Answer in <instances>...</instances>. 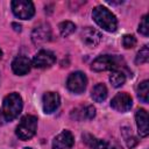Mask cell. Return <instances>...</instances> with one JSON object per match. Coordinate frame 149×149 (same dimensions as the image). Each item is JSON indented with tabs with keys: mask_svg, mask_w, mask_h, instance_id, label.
Wrapping results in <instances>:
<instances>
[{
	"mask_svg": "<svg viewBox=\"0 0 149 149\" xmlns=\"http://www.w3.org/2000/svg\"><path fill=\"white\" fill-rule=\"evenodd\" d=\"M73 143L74 139L72 134L69 130H63L55 137L52 142V149H71L73 147Z\"/></svg>",
	"mask_w": 149,
	"mask_h": 149,
	"instance_id": "9",
	"label": "cell"
},
{
	"mask_svg": "<svg viewBox=\"0 0 149 149\" xmlns=\"http://www.w3.org/2000/svg\"><path fill=\"white\" fill-rule=\"evenodd\" d=\"M137 95L142 102H148V95H149V81L143 80L137 86Z\"/></svg>",
	"mask_w": 149,
	"mask_h": 149,
	"instance_id": "18",
	"label": "cell"
},
{
	"mask_svg": "<svg viewBox=\"0 0 149 149\" xmlns=\"http://www.w3.org/2000/svg\"><path fill=\"white\" fill-rule=\"evenodd\" d=\"M109 81L114 87H119L125 84L126 81V74L120 70H113L109 76Z\"/></svg>",
	"mask_w": 149,
	"mask_h": 149,
	"instance_id": "16",
	"label": "cell"
},
{
	"mask_svg": "<svg viewBox=\"0 0 149 149\" xmlns=\"http://www.w3.org/2000/svg\"><path fill=\"white\" fill-rule=\"evenodd\" d=\"M12 9L16 17L22 20H28L33 17L35 8L31 1L28 0H14L12 1Z\"/></svg>",
	"mask_w": 149,
	"mask_h": 149,
	"instance_id": "5",
	"label": "cell"
},
{
	"mask_svg": "<svg viewBox=\"0 0 149 149\" xmlns=\"http://www.w3.org/2000/svg\"><path fill=\"white\" fill-rule=\"evenodd\" d=\"M30 66H31L30 61L24 56L16 57L12 63L13 72L15 74H19V76H23V74L28 73L30 71Z\"/></svg>",
	"mask_w": 149,
	"mask_h": 149,
	"instance_id": "13",
	"label": "cell"
},
{
	"mask_svg": "<svg viewBox=\"0 0 149 149\" xmlns=\"http://www.w3.org/2000/svg\"><path fill=\"white\" fill-rule=\"evenodd\" d=\"M59 28V33L63 37H66L69 35H71L74 30H76V24L71 21H63L62 23H59L58 26Z\"/></svg>",
	"mask_w": 149,
	"mask_h": 149,
	"instance_id": "17",
	"label": "cell"
},
{
	"mask_svg": "<svg viewBox=\"0 0 149 149\" xmlns=\"http://www.w3.org/2000/svg\"><path fill=\"white\" fill-rule=\"evenodd\" d=\"M51 38V29L49 24H40L31 33V40L34 44H43Z\"/></svg>",
	"mask_w": 149,
	"mask_h": 149,
	"instance_id": "10",
	"label": "cell"
},
{
	"mask_svg": "<svg viewBox=\"0 0 149 149\" xmlns=\"http://www.w3.org/2000/svg\"><path fill=\"white\" fill-rule=\"evenodd\" d=\"M43 109L45 113L55 112L59 106V95L56 92H47L43 95Z\"/></svg>",
	"mask_w": 149,
	"mask_h": 149,
	"instance_id": "12",
	"label": "cell"
},
{
	"mask_svg": "<svg viewBox=\"0 0 149 149\" xmlns=\"http://www.w3.org/2000/svg\"><path fill=\"white\" fill-rule=\"evenodd\" d=\"M132 105H133V100H132V97L128 94V93H118L111 101V106L113 109L118 111V112H121V113H125V112H128L130 108H132Z\"/></svg>",
	"mask_w": 149,
	"mask_h": 149,
	"instance_id": "8",
	"label": "cell"
},
{
	"mask_svg": "<svg viewBox=\"0 0 149 149\" xmlns=\"http://www.w3.org/2000/svg\"><path fill=\"white\" fill-rule=\"evenodd\" d=\"M92 16H93V20L95 21V23L99 27H101L102 29H105L106 31L112 33V31L116 30V28H118L116 17L106 7L97 6L92 12Z\"/></svg>",
	"mask_w": 149,
	"mask_h": 149,
	"instance_id": "1",
	"label": "cell"
},
{
	"mask_svg": "<svg viewBox=\"0 0 149 149\" xmlns=\"http://www.w3.org/2000/svg\"><path fill=\"white\" fill-rule=\"evenodd\" d=\"M120 59L115 56L111 55H102L97 57L92 63V70L94 71H107V70H118L120 66Z\"/></svg>",
	"mask_w": 149,
	"mask_h": 149,
	"instance_id": "4",
	"label": "cell"
},
{
	"mask_svg": "<svg viewBox=\"0 0 149 149\" xmlns=\"http://www.w3.org/2000/svg\"><path fill=\"white\" fill-rule=\"evenodd\" d=\"M55 62H56V56L54 55V52L49 50H41L34 56L31 64L35 68L44 69V68H49L54 65Z\"/></svg>",
	"mask_w": 149,
	"mask_h": 149,
	"instance_id": "7",
	"label": "cell"
},
{
	"mask_svg": "<svg viewBox=\"0 0 149 149\" xmlns=\"http://www.w3.org/2000/svg\"><path fill=\"white\" fill-rule=\"evenodd\" d=\"M13 27H15L14 29H15L16 31H20V30H21V26H20V24H16V23H13Z\"/></svg>",
	"mask_w": 149,
	"mask_h": 149,
	"instance_id": "26",
	"label": "cell"
},
{
	"mask_svg": "<svg viewBox=\"0 0 149 149\" xmlns=\"http://www.w3.org/2000/svg\"><path fill=\"white\" fill-rule=\"evenodd\" d=\"M148 59H149V49H148V45H144L137 52V56L135 58V63L136 64H144L148 62Z\"/></svg>",
	"mask_w": 149,
	"mask_h": 149,
	"instance_id": "19",
	"label": "cell"
},
{
	"mask_svg": "<svg viewBox=\"0 0 149 149\" xmlns=\"http://www.w3.org/2000/svg\"><path fill=\"white\" fill-rule=\"evenodd\" d=\"M24 149H31V148H24Z\"/></svg>",
	"mask_w": 149,
	"mask_h": 149,
	"instance_id": "28",
	"label": "cell"
},
{
	"mask_svg": "<svg viewBox=\"0 0 149 149\" xmlns=\"http://www.w3.org/2000/svg\"><path fill=\"white\" fill-rule=\"evenodd\" d=\"M83 140H84V142H85L88 147H92V148L95 146V143H97V141H98V140H95V137L92 136L91 134H85V135H83Z\"/></svg>",
	"mask_w": 149,
	"mask_h": 149,
	"instance_id": "23",
	"label": "cell"
},
{
	"mask_svg": "<svg viewBox=\"0 0 149 149\" xmlns=\"http://www.w3.org/2000/svg\"><path fill=\"white\" fill-rule=\"evenodd\" d=\"M1 57H2V51H1V49H0V59H1Z\"/></svg>",
	"mask_w": 149,
	"mask_h": 149,
	"instance_id": "27",
	"label": "cell"
},
{
	"mask_svg": "<svg viewBox=\"0 0 149 149\" xmlns=\"http://www.w3.org/2000/svg\"><path fill=\"white\" fill-rule=\"evenodd\" d=\"M37 128V119L34 115H26L21 119L19 126L16 127V135L19 139L26 141L31 139Z\"/></svg>",
	"mask_w": 149,
	"mask_h": 149,
	"instance_id": "3",
	"label": "cell"
},
{
	"mask_svg": "<svg viewBox=\"0 0 149 149\" xmlns=\"http://www.w3.org/2000/svg\"><path fill=\"white\" fill-rule=\"evenodd\" d=\"M81 38L84 41V43L91 48H94L95 45H98L102 38L101 33L94 28L91 27H86L83 31H81Z\"/></svg>",
	"mask_w": 149,
	"mask_h": 149,
	"instance_id": "11",
	"label": "cell"
},
{
	"mask_svg": "<svg viewBox=\"0 0 149 149\" xmlns=\"http://www.w3.org/2000/svg\"><path fill=\"white\" fill-rule=\"evenodd\" d=\"M92 98L97 102H102L107 97V88L104 84H97L92 90Z\"/></svg>",
	"mask_w": 149,
	"mask_h": 149,
	"instance_id": "15",
	"label": "cell"
},
{
	"mask_svg": "<svg viewBox=\"0 0 149 149\" xmlns=\"http://www.w3.org/2000/svg\"><path fill=\"white\" fill-rule=\"evenodd\" d=\"M122 44L126 49H132L136 44V38L134 37V35H125L122 38Z\"/></svg>",
	"mask_w": 149,
	"mask_h": 149,
	"instance_id": "22",
	"label": "cell"
},
{
	"mask_svg": "<svg viewBox=\"0 0 149 149\" xmlns=\"http://www.w3.org/2000/svg\"><path fill=\"white\" fill-rule=\"evenodd\" d=\"M136 125L139 129V134L142 137L148 136L149 134V126H148V114L143 108H140L136 111Z\"/></svg>",
	"mask_w": 149,
	"mask_h": 149,
	"instance_id": "14",
	"label": "cell"
},
{
	"mask_svg": "<svg viewBox=\"0 0 149 149\" xmlns=\"http://www.w3.org/2000/svg\"><path fill=\"white\" fill-rule=\"evenodd\" d=\"M86 84H87V78H86L85 73H83L80 71L72 72L68 77V80H66V87L69 88V91H71L73 93L84 92L86 88Z\"/></svg>",
	"mask_w": 149,
	"mask_h": 149,
	"instance_id": "6",
	"label": "cell"
},
{
	"mask_svg": "<svg viewBox=\"0 0 149 149\" xmlns=\"http://www.w3.org/2000/svg\"><path fill=\"white\" fill-rule=\"evenodd\" d=\"M94 116H95V108H94L93 106L88 105V106H86L85 108H83V109H81L79 119H83V118H85V119H88V120H91V119H93Z\"/></svg>",
	"mask_w": 149,
	"mask_h": 149,
	"instance_id": "20",
	"label": "cell"
},
{
	"mask_svg": "<svg viewBox=\"0 0 149 149\" xmlns=\"http://www.w3.org/2000/svg\"><path fill=\"white\" fill-rule=\"evenodd\" d=\"M126 143L128 148H134L137 144V139L130 134V136H126Z\"/></svg>",
	"mask_w": 149,
	"mask_h": 149,
	"instance_id": "24",
	"label": "cell"
},
{
	"mask_svg": "<svg viewBox=\"0 0 149 149\" xmlns=\"http://www.w3.org/2000/svg\"><path fill=\"white\" fill-rule=\"evenodd\" d=\"M139 31L144 35V36H148L149 35V23H148V15H144L139 24Z\"/></svg>",
	"mask_w": 149,
	"mask_h": 149,
	"instance_id": "21",
	"label": "cell"
},
{
	"mask_svg": "<svg viewBox=\"0 0 149 149\" xmlns=\"http://www.w3.org/2000/svg\"><path fill=\"white\" fill-rule=\"evenodd\" d=\"M93 148L94 149H108V144H107L106 141L99 140V141H97V143H95V146Z\"/></svg>",
	"mask_w": 149,
	"mask_h": 149,
	"instance_id": "25",
	"label": "cell"
},
{
	"mask_svg": "<svg viewBox=\"0 0 149 149\" xmlns=\"http://www.w3.org/2000/svg\"><path fill=\"white\" fill-rule=\"evenodd\" d=\"M22 98L19 93H9L5 97L2 104V115L6 121H12L22 111Z\"/></svg>",
	"mask_w": 149,
	"mask_h": 149,
	"instance_id": "2",
	"label": "cell"
}]
</instances>
